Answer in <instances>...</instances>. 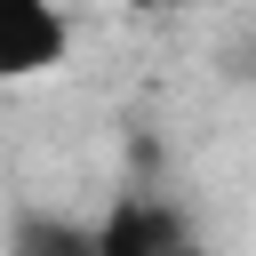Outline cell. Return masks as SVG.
I'll use <instances>...</instances> for the list:
<instances>
[{
	"mask_svg": "<svg viewBox=\"0 0 256 256\" xmlns=\"http://www.w3.org/2000/svg\"><path fill=\"white\" fill-rule=\"evenodd\" d=\"M128 8H144V16H160V8H192V0H128Z\"/></svg>",
	"mask_w": 256,
	"mask_h": 256,
	"instance_id": "7a4b0ae2",
	"label": "cell"
},
{
	"mask_svg": "<svg viewBox=\"0 0 256 256\" xmlns=\"http://www.w3.org/2000/svg\"><path fill=\"white\" fill-rule=\"evenodd\" d=\"M80 48V16L72 0H0V88H32L56 80Z\"/></svg>",
	"mask_w": 256,
	"mask_h": 256,
	"instance_id": "6da1fadb",
	"label": "cell"
}]
</instances>
